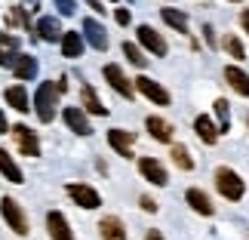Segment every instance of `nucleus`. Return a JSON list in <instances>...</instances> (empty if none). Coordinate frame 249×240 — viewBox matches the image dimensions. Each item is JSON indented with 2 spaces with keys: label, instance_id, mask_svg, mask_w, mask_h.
I'll list each match as a JSON object with an SVG mask.
<instances>
[{
  "label": "nucleus",
  "instance_id": "nucleus-1",
  "mask_svg": "<svg viewBox=\"0 0 249 240\" xmlns=\"http://www.w3.org/2000/svg\"><path fill=\"white\" fill-rule=\"evenodd\" d=\"M68 90L65 80H43L34 90V114L40 117V123H53L55 111H59V92Z\"/></svg>",
  "mask_w": 249,
  "mask_h": 240
},
{
  "label": "nucleus",
  "instance_id": "nucleus-2",
  "mask_svg": "<svg viewBox=\"0 0 249 240\" xmlns=\"http://www.w3.org/2000/svg\"><path fill=\"white\" fill-rule=\"evenodd\" d=\"M213 182H215V191H218L225 200H231V203L243 200V194H246V185H243L240 172H234L231 166H218V169L213 172Z\"/></svg>",
  "mask_w": 249,
  "mask_h": 240
},
{
  "label": "nucleus",
  "instance_id": "nucleus-3",
  "mask_svg": "<svg viewBox=\"0 0 249 240\" xmlns=\"http://www.w3.org/2000/svg\"><path fill=\"white\" fill-rule=\"evenodd\" d=\"M0 216H3V222L9 225V231H13L16 237H28V231H31V225H28V216L18 200L13 197H0Z\"/></svg>",
  "mask_w": 249,
  "mask_h": 240
},
{
  "label": "nucleus",
  "instance_id": "nucleus-4",
  "mask_svg": "<svg viewBox=\"0 0 249 240\" xmlns=\"http://www.w3.org/2000/svg\"><path fill=\"white\" fill-rule=\"evenodd\" d=\"M65 194L80 209H99L102 206V194L92 185H86V182H68V185H65Z\"/></svg>",
  "mask_w": 249,
  "mask_h": 240
},
{
  "label": "nucleus",
  "instance_id": "nucleus-5",
  "mask_svg": "<svg viewBox=\"0 0 249 240\" xmlns=\"http://www.w3.org/2000/svg\"><path fill=\"white\" fill-rule=\"evenodd\" d=\"M9 136H13L16 148L22 151L25 157H40V139H37V132H34L31 127L16 123V127H9Z\"/></svg>",
  "mask_w": 249,
  "mask_h": 240
},
{
  "label": "nucleus",
  "instance_id": "nucleus-6",
  "mask_svg": "<svg viewBox=\"0 0 249 240\" xmlns=\"http://www.w3.org/2000/svg\"><path fill=\"white\" fill-rule=\"evenodd\" d=\"M102 74H105V80H108V86L117 95H123V99H132L136 95V83H132L126 74H123V68L120 65H105L102 68Z\"/></svg>",
  "mask_w": 249,
  "mask_h": 240
},
{
  "label": "nucleus",
  "instance_id": "nucleus-7",
  "mask_svg": "<svg viewBox=\"0 0 249 240\" xmlns=\"http://www.w3.org/2000/svg\"><path fill=\"white\" fill-rule=\"evenodd\" d=\"M139 172H142L145 182H151V185H157V188L169 185V172L157 157H139Z\"/></svg>",
  "mask_w": 249,
  "mask_h": 240
},
{
  "label": "nucleus",
  "instance_id": "nucleus-8",
  "mask_svg": "<svg viewBox=\"0 0 249 240\" xmlns=\"http://www.w3.org/2000/svg\"><path fill=\"white\" fill-rule=\"evenodd\" d=\"M132 83H136V92H142V95H145V99H151L154 105H169V102H172V95H169V92L163 90V86H160L157 80L145 77V74H139V77L132 80Z\"/></svg>",
  "mask_w": 249,
  "mask_h": 240
},
{
  "label": "nucleus",
  "instance_id": "nucleus-9",
  "mask_svg": "<svg viewBox=\"0 0 249 240\" xmlns=\"http://www.w3.org/2000/svg\"><path fill=\"white\" fill-rule=\"evenodd\" d=\"M83 40L92 46V50H99V53H105L111 46V40H108V31L95 22V18H83Z\"/></svg>",
  "mask_w": 249,
  "mask_h": 240
},
{
  "label": "nucleus",
  "instance_id": "nucleus-10",
  "mask_svg": "<svg viewBox=\"0 0 249 240\" xmlns=\"http://www.w3.org/2000/svg\"><path fill=\"white\" fill-rule=\"evenodd\" d=\"M46 231H50V240H74L68 219H65V213H59V209H50V213H46Z\"/></svg>",
  "mask_w": 249,
  "mask_h": 240
},
{
  "label": "nucleus",
  "instance_id": "nucleus-11",
  "mask_svg": "<svg viewBox=\"0 0 249 240\" xmlns=\"http://www.w3.org/2000/svg\"><path fill=\"white\" fill-rule=\"evenodd\" d=\"M136 34H139V43L145 46L151 55H166V53H169L166 40H163V37H160L151 25H139V31H136Z\"/></svg>",
  "mask_w": 249,
  "mask_h": 240
},
{
  "label": "nucleus",
  "instance_id": "nucleus-12",
  "mask_svg": "<svg viewBox=\"0 0 249 240\" xmlns=\"http://www.w3.org/2000/svg\"><path fill=\"white\" fill-rule=\"evenodd\" d=\"M62 120H65V127H68L74 136H89V132H92L83 108H71V105H68V108H62Z\"/></svg>",
  "mask_w": 249,
  "mask_h": 240
},
{
  "label": "nucleus",
  "instance_id": "nucleus-13",
  "mask_svg": "<svg viewBox=\"0 0 249 240\" xmlns=\"http://www.w3.org/2000/svg\"><path fill=\"white\" fill-rule=\"evenodd\" d=\"M132 142H136V132L129 129H108V145L117 151L120 157L132 160Z\"/></svg>",
  "mask_w": 249,
  "mask_h": 240
},
{
  "label": "nucleus",
  "instance_id": "nucleus-14",
  "mask_svg": "<svg viewBox=\"0 0 249 240\" xmlns=\"http://www.w3.org/2000/svg\"><path fill=\"white\" fill-rule=\"evenodd\" d=\"M185 200H188V206L194 209L197 216H215V206H213V200H209L206 191H200V188H188L185 191Z\"/></svg>",
  "mask_w": 249,
  "mask_h": 240
},
{
  "label": "nucleus",
  "instance_id": "nucleus-15",
  "mask_svg": "<svg viewBox=\"0 0 249 240\" xmlns=\"http://www.w3.org/2000/svg\"><path fill=\"white\" fill-rule=\"evenodd\" d=\"M3 99H6V105L13 111H18V114H28V111H34L31 108V99H28V90L22 83H16V86H6V92H3Z\"/></svg>",
  "mask_w": 249,
  "mask_h": 240
},
{
  "label": "nucleus",
  "instance_id": "nucleus-16",
  "mask_svg": "<svg viewBox=\"0 0 249 240\" xmlns=\"http://www.w3.org/2000/svg\"><path fill=\"white\" fill-rule=\"evenodd\" d=\"M145 129L151 132L154 142H160V145H169L172 142V123L163 120V117H157V114H151V117L145 120Z\"/></svg>",
  "mask_w": 249,
  "mask_h": 240
},
{
  "label": "nucleus",
  "instance_id": "nucleus-17",
  "mask_svg": "<svg viewBox=\"0 0 249 240\" xmlns=\"http://www.w3.org/2000/svg\"><path fill=\"white\" fill-rule=\"evenodd\" d=\"M0 176L6 182H13V185H25V172L18 169V163L9 157L6 148H0Z\"/></svg>",
  "mask_w": 249,
  "mask_h": 240
},
{
  "label": "nucleus",
  "instance_id": "nucleus-18",
  "mask_svg": "<svg viewBox=\"0 0 249 240\" xmlns=\"http://www.w3.org/2000/svg\"><path fill=\"white\" fill-rule=\"evenodd\" d=\"M99 234H102V240H126V225L117 216H105L99 222Z\"/></svg>",
  "mask_w": 249,
  "mask_h": 240
},
{
  "label": "nucleus",
  "instance_id": "nucleus-19",
  "mask_svg": "<svg viewBox=\"0 0 249 240\" xmlns=\"http://www.w3.org/2000/svg\"><path fill=\"white\" fill-rule=\"evenodd\" d=\"M9 68H13V74L18 80H31L37 74V59L28 55V53H18V55H13V65H9Z\"/></svg>",
  "mask_w": 249,
  "mask_h": 240
},
{
  "label": "nucleus",
  "instance_id": "nucleus-20",
  "mask_svg": "<svg viewBox=\"0 0 249 240\" xmlns=\"http://www.w3.org/2000/svg\"><path fill=\"white\" fill-rule=\"evenodd\" d=\"M194 132L200 136V142H203V145H215L218 136H222V132H218V127L213 123V117H206V114H200V117L194 120Z\"/></svg>",
  "mask_w": 249,
  "mask_h": 240
},
{
  "label": "nucleus",
  "instance_id": "nucleus-21",
  "mask_svg": "<svg viewBox=\"0 0 249 240\" xmlns=\"http://www.w3.org/2000/svg\"><path fill=\"white\" fill-rule=\"evenodd\" d=\"M83 34L80 31H65L62 34V40H59V46H62V55L65 59H77V55L83 53Z\"/></svg>",
  "mask_w": 249,
  "mask_h": 240
},
{
  "label": "nucleus",
  "instance_id": "nucleus-22",
  "mask_svg": "<svg viewBox=\"0 0 249 240\" xmlns=\"http://www.w3.org/2000/svg\"><path fill=\"white\" fill-rule=\"evenodd\" d=\"M80 102H83V111L86 114H95V117H105L108 114V108L102 105V99L95 95V90L89 83H83V90H80Z\"/></svg>",
  "mask_w": 249,
  "mask_h": 240
},
{
  "label": "nucleus",
  "instance_id": "nucleus-23",
  "mask_svg": "<svg viewBox=\"0 0 249 240\" xmlns=\"http://www.w3.org/2000/svg\"><path fill=\"white\" fill-rule=\"evenodd\" d=\"M225 80L231 83L234 92H240V95H246V99H249V74H246L243 68H237V65H228V68H225Z\"/></svg>",
  "mask_w": 249,
  "mask_h": 240
},
{
  "label": "nucleus",
  "instance_id": "nucleus-24",
  "mask_svg": "<svg viewBox=\"0 0 249 240\" xmlns=\"http://www.w3.org/2000/svg\"><path fill=\"white\" fill-rule=\"evenodd\" d=\"M37 34H40L46 43H59L65 31L59 28V18H53V16H43L40 22H37Z\"/></svg>",
  "mask_w": 249,
  "mask_h": 240
},
{
  "label": "nucleus",
  "instance_id": "nucleus-25",
  "mask_svg": "<svg viewBox=\"0 0 249 240\" xmlns=\"http://www.w3.org/2000/svg\"><path fill=\"white\" fill-rule=\"evenodd\" d=\"M160 18H163L169 28H176L178 34L188 31V16L181 13V9H176V6H163V9H160Z\"/></svg>",
  "mask_w": 249,
  "mask_h": 240
},
{
  "label": "nucleus",
  "instance_id": "nucleus-26",
  "mask_svg": "<svg viewBox=\"0 0 249 240\" xmlns=\"http://www.w3.org/2000/svg\"><path fill=\"white\" fill-rule=\"evenodd\" d=\"M172 163H176L178 169H185V172L194 169V157H191V151L185 145H172Z\"/></svg>",
  "mask_w": 249,
  "mask_h": 240
},
{
  "label": "nucleus",
  "instance_id": "nucleus-27",
  "mask_svg": "<svg viewBox=\"0 0 249 240\" xmlns=\"http://www.w3.org/2000/svg\"><path fill=\"white\" fill-rule=\"evenodd\" d=\"M123 55H126V59H129L132 65H136V68H145V65H148L145 53H142L136 43H123Z\"/></svg>",
  "mask_w": 249,
  "mask_h": 240
},
{
  "label": "nucleus",
  "instance_id": "nucleus-28",
  "mask_svg": "<svg viewBox=\"0 0 249 240\" xmlns=\"http://www.w3.org/2000/svg\"><path fill=\"white\" fill-rule=\"evenodd\" d=\"M215 114H218V132H228V127H231V114H228V102L225 99H215Z\"/></svg>",
  "mask_w": 249,
  "mask_h": 240
},
{
  "label": "nucleus",
  "instance_id": "nucleus-29",
  "mask_svg": "<svg viewBox=\"0 0 249 240\" xmlns=\"http://www.w3.org/2000/svg\"><path fill=\"white\" fill-rule=\"evenodd\" d=\"M225 50L231 53V59H240V62L246 59V50H243V43L237 40L234 34H228V37H225Z\"/></svg>",
  "mask_w": 249,
  "mask_h": 240
},
{
  "label": "nucleus",
  "instance_id": "nucleus-30",
  "mask_svg": "<svg viewBox=\"0 0 249 240\" xmlns=\"http://www.w3.org/2000/svg\"><path fill=\"white\" fill-rule=\"evenodd\" d=\"M139 206L145 209V213H157V200H154V197H148V194H142V197H139Z\"/></svg>",
  "mask_w": 249,
  "mask_h": 240
},
{
  "label": "nucleus",
  "instance_id": "nucleus-31",
  "mask_svg": "<svg viewBox=\"0 0 249 240\" xmlns=\"http://www.w3.org/2000/svg\"><path fill=\"white\" fill-rule=\"evenodd\" d=\"M55 6H59L62 16H74V9H77V3H74V0H55Z\"/></svg>",
  "mask_w": 249,
  "mask_h": 240
},
{
  "label": "nucleus",
  "instance_id": "nucleus-32",
  "mask_svg": "<svg viewBox=\"0 0 249 240\" xmlns=\"http://www.w3.org/2000/svg\"><path fill=\"white\" fill-rule=\"evenodd\" d=\"M114 18H117V25H129V9L117 6V9H114Z\"/></svg>",
  "mask_w": 249,
  "mask_h": 240
},
{
  "label": "nucleus",
  "instance_id": "nucleus-33",
  "mask_svg": "<svg viewBox=\"0 0 249 240\" xmlns=\"http://www.w3.org/2000/svg\"><path fill=\"white\" fill-rule=\"evenodd\" d=\"M18 40H16V37H9V34H3V31H0V46H16Z\"/></svg>",
  "mask_w": 249,
  "mask_h": 240
},
{
  "label": "nucleus",
  "instance_id": "nucleus-34",
  "mask_svg": "<svg viewBox=\"0 0 249 240\" xmlns=\"http://www.w3.org/2000/svg\"><path fill=\"white\" fill-rule=\"evenodd\" d=\"M0 136H9V123L3 117V108H0Z\"/></svg>",
  "mask_w": 249,
  "mask_h": 240
},
{
  "label": "nucleus",
  "instance_id": "nucleus-35",
  "mask_svg": "<svg viewBox=\"0 0 249 240\" xmlns=\"http://www.w3.org/2000/svg\"><path fill=\"white\" fill-rule=\"evenodd\" d=\"M145 240H166V237H163V234H160V231H157V228H151V231L145 234Z\"/></svg>",
  "mask_w": 249,
  "mask_h": 240
},
{
  "label": "nucleus",
  "instance_id": "nucleus-36",
  "mask_svg": "<svg viewBox=\"0 0 249 240\" xmlns=\"http://www.w3.org/2000/svg\"><path fill=\"white\" fill-rule=\"evenodd\" d=\"M240 25H243V31L249 34V9H243V13H240Z\"/></svg>",
  "mask_w": 249,
  "mask_h": 240
},
{
  "label": "nucleus",
  "instance_id": "nucleus-37",
  "mask_svg": "<svg viewBox=\"0 0 249 240\" xmlns=\"http://www.w3.org/2000/svg\"><path fill=\"white\" fill-rule=\"evenodd\" d=\"M203 34H206V43H209V46H215V37H213V28H209V25H203Z\"/></svg>",
  "mask_w": 249,
  "mask_h": 240
},
{
  "label": "nucleus",
  "instance_id": "nucleus-38",
  "mask_svg": "<svg viewBox=\"0 0 249 240\" xmlns=\"http://www.w3.org/2000/svg\"><path fill=\"white\" fill-rule=\"evenodd\" d=\"M3 65H13V55H9V53H3V50H0V68H3Z\"/></svg>",
  "mask_w": 249,
  "mask_h": 240
},
{
  "label": "nucleus",
  "instance_id": "nucleus-39",
  "mask_svg": "<svg viewBox=\"0 0 249 240\" xmlns=\"http://www.w3.org/2000/svg\"><path fill=\"white\" fill-rule=\"evenodd\" d=\"M86 3H89V6H92V9H95V13H105V6H102V3H99V0H86Z\"/></svg>",
  "mask_w": 249,
  "mask_h": 240
},
{
  "label": "nucleus",
  "instance_id": "nucleus-40",
  "mask_svg": "<svg viewBox=\"0 0 249 240\" xmlns=\"http://www.w3.org/2000/svg\"><path fill=\"white\" fill-rule=\"evenodd\" d=\"M234 3H240V0H234Z\"/></svg>",
  "mask_w": 249,
  "mask_h": 240
},
{
  "label": "nucleus",
  "instance_id": "nucleus-41",
  "mask_svg": "<svg viewBox=\"0 0 249 240\" xmlns=\"http://www.w3.org/2000/svg\"><path fill=\"white\" fill-rule=\"evenodd\" d=\"M246 123H249V117H246Z\"/></svg>",
  "mask_w": 249,
  "mask_h": 240
}]
</instances>
